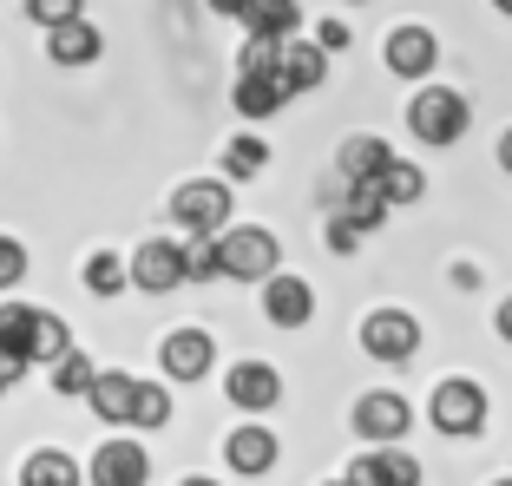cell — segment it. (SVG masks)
<instances>
[{"label": "cell", "instance_id": "1", "mask_svg": "<svg viewBox=\"0 0 512 486\" xmlns=\"http://www.w3.org/2000/svg\"><path fill=\"white\" fill-rule=\"evenodd\" d=\"M171 217H178V230L191 243H211L230 230V184L224 178H191L171 191Z\"/></svg>", "mask_w": 512, "mask_h": 486}, {"label": "cell", "instance_id": "2", "mask_svg": "<svg viewBox=\"0 0 512 486\" xmlns=\"http://www.w3.org/2000/svg\"><path fill=\"white\" fill-rule=\"evenodd\" d=\"M276 263H283V250H276V237L263 224H237L217 237V276H237V283H270Z\"/></svg>", "mask_w": 512, "mask_h": 486}, {"label": "cell", "instance_id": "3", "mask_svg": "<svg viewBox=\"0 0 512 486\" xmlns=\"http://www.w3.org/2000/svg\"><path fill=\"white\" fill-rule=\"evenodd\" d=\"M467 119H473V106L453 86H427V92H414V106H407V132L421 138V145H453V138H467Z\"/></svg>", "mask_w": 512, "mask_h": 486}, {"label": "cell", "instance_id": "4", "mask_svg": "<svg viewBox=\"0 0 512 486\" xmlns=\"http://www.w3.org/2000/svg\"><path fill=\"white\" fill-rule=\"evenodd\" d=\"M427 414H434L440 434L467 441V434H480V427H486V388H480V381H440L434 401H427Z\"/></svg>", "mask_w": 512, "mask_h": 486}, {"label": "cell", "instance_id": "5", "mask_svg": "<svg viewBox=\"0 0 512 486\" xmlns=\"http://www.w3.org/2000/svg\"><path fill=\"white\" fill-rule=\"evenodd\" d=\"M362 349L375 355V362L401 368V362H414V349H421V322L407 316V309H375V316L362 322Z\"/></svg>", "mask_w": 512, "mask_h": 486}, {"label": "cell", "instance_id": "6", "mask_svg": "<svg viewBox=\"0 0 512 486\" xmlns=\"http://www.w3.org/2000/svg\"><path fill=\"white\" fill-rule=\"evenodd\" d=\"M125 283H138L145 296H165V289L184 283V243L171 237H151L132 250V263H125Z\"/></svg>", "mask_w": 512, "mask_h": 486}, {"label": "cell", "instance_id": "7", "mask_svg": "<svg viewBox=\"0 0 512 486\" xmlns=\"http://www.w3.org/2000/svg\"><path fill=\"white\" fill-rule=\"evenodd\" d=\"M348 427H355L362 441H375V447H401V434L414 427V414H407V401H401V395L375 388V395H362V401H355Z\"/></svg>", "mask_w": 512, "mask_h": 486}, {"label": "cell", "instance_id": "8", "mask_svg": "<svg viewBox=\"0 0 512 486\" xmlns=\"http://www.w3.org/2000/svg\"><path fill=\"white\" fill-rule=\"evenodd\" d=\"M86 480L92 486H145L151 480V454L138 441H125V434H112V441H99V454L86 460Z\"/></svg>", "mask_w": 512, "mask_h": 486}, {"label": "cell", "instance_id": "9", "mask_svg": "<svg viewBox=\"0 0 512 486\" xmlns=\"http://www.w3.org/2000/svg\"><path fill=\"white\" fill-rule=\"evenodd\" d=\"M158 368H165L171 381H204L217 368V342L204 329H171L165 349H158Z\"/></svg>", "mask_w": 512, "mask_h": 486}, {"label": "cell", "instance_id": "10", "mask_svg": "<svg viewBox=\"0 0 512 486\" xmlns=\"http://www.w3.org/2000/svg\"><path fill=\"white\" fill-rule=\"evenodd\" d=\"M322 79H329V60H322L316 40H283V46H276V92H283V99L316 92Z\"/></svg>", "mask_w": 512, "mask_h": 486}, {"label": "cell", "instance_id": "11", "mask_svg": "<svg viewBox=\"0 0 512 486\" xmlns=\"http://www.w3.org/2000/svg\"><path fill=\"white\" fill-rule=\"evenodd\" d=\"M224 395H230V408H243V414H270L276 401H283V375H276L270 362H237L224 375Z\"/></svg>", "mask_w": 512, "mask_h": 486}, {"label": "cell", "instance_id": "12", "mask_svg": "<svg viewBox=\"0 0 512 486\" xmlns=\"http://www.w3.org/2000/svg\"><path fill=\"white\" fill-rule=\"evenodd\" d=\"M381 60H388V73H401V79H427L434 60H440V40L427 27H394L388 40H381Z\"/></svg>", "mask_w": 512, "mask_h": 486}, {"label": "cell", "instance_id": "13", "mask_svg": "<svg viewBox=\"0 0 512 486\" xmlns=\"http://www.w3.org/2000/svg\"><path fill=\"white\" fill-rule=\"evenodd\" d=\"M342 480L348 486H421V460L407 454V447H375V454H362Z\"/></svg>", "mask_w": 512, "mask_h": 486}, {"label": "cell", "instance_id": "14", "mask_svg": "<svg viewBox=\"0 0 512 486\" xmlns=\"http://www.w3.org/2000/svg\"><path fill=\"white\" fill-rule=\"evenodd\" d=\"M263 316H270L276 329H302V322L316 316V289L302 283V276H283V270H276L270 283H263Z\"/></svg>", "mask_w": 512, "mask_h": 486}, {"label": "cell", "instance_id": "15", "mask_svg": "<svg viewBox=\"0 0 512 486\" xmlns=\"http://www.w3.org/2000/svg\"><path fill=\"white\" fill-rule=\"evenodd\" d=\"M224 460H230V473H243V480H263V473L276 467V434L263 421H243L224 441Z\"/></svg>", "mask_w": 512, "mask_h": 486}, {"label": "cell", "instance_id": "16", "mask_svg": "<svg viewBox=\"0 0 512 486\" xmlns=\"http://www.w3.org/2000/svg\"><path fill=\"white\" fill-rule=\"evenodd\" d=\"M335 165H342V178H348V184H375L381 171L394 165V145H388V138H375V132H355V138H342Z\"/></svg>", "mask_w": 512, "mask_h": 486}, {"label": "cell", "instance_id": "17", "mask_svg": "<svg viewBox=\"0 0 512 486\" xmlns=\"http://www.w3.org/2000/svg\"><path fill=\"white\" fill-rule=\"evenodd\" d=\"M46 53H53L60 66H92L99 53H106V33L92 27V20H66V27L46 33Z\"/></svg>", "mask_w": 512, "mask_h": 486}, {"label": "cell", "instance_id": "18", "mask_svg": "<svg viewBox=\"0 0 512 486\" xmlns=\"http://www.w3.org/2000/svg\"><path fill=\"white\" fill-rule=\"evenodd\" d=\"M132 388H138L132 375H119V368H99V381L86 388V401H92V414H99L106 427H132Z\"/></svg>", "mask_w": 512, "mask_h": 486}, {"label": "cell", "instance_id": "19", "mask_svg": "<svg viewBox=\"0 0 512 486\" xmlns=\"http://www.w3.org/2000/svg\"><path fill=\"white\" fill-rule=\"evenodd\" d=\"M296 20H302L296 0H250L243 27H250V40H296Z\"/></svg>", "mask_w": 512, "mask_h": 486}, {"label": "cell", "instance_id": "20", "mask_svg": "<svg viewBox=\"0 0 512 486\" xmlns=\"http://www.w3.org/2000/svg\"><path fill=\"white\" fill-rule=\"evenodd\" d=\"M86 473H79L73 454H60V447H40V454H27V467H20V486H79Z\"/></svg>", "mask_w": 512, "mask_h": 486}, {"label": "cell", "instance_id": "21", "mask_svg": "<svg viewBox=\"0 0 512 486\" xmlns=\"http://www.w3.org/2000/svg\"><path fill=\"white\" fill-rule=\"evenodd\" d=\"M421 191H427V178H421V165H407V158H394V165L375 178V198L388 204V211H407V204H421Z\"/></svg>", "mask_w": 512, "mask_h": 486}, {"label": "cell", "instance_id": "22", "mask_svg": "<svg viewBox=\"0 0 512 486\" xmlns=\"http://www.w3.org/2000/svg\"><path fill=\"white\" fill-rule=\"evenodd\" d=\"M66 349H73V335H66V322L53 316V309H40V316H33V342H27V362H33V368H53V362H60Z\"/></svg>", "mask_w": 512, "mask_h": 486}, {"label": "cell", "instance_id": "23", "mask_svg": "<svg viewBox=\"0 0 512 486\" xmlns=\"http://www.w3.org/2000/svg\"><path fill=\"white\" fill-rule=\"evenodd\" d=\"M342 224L355 230V237H368V230L388 224V204L375 198V184H348V211H342Z\"/></svg>", "mask_w": 512, "mask_h": 486}, {"label": "cell", "instance_id": "24", "mask_svg": "<svg viewBox=\"0 0 512 486\" xmlns=\"http://www.w3.org/2000/svg\"><path fill=\"white\" fill-rule=\"evenodd\" d=\"M33 316H40L33 303H0V349L20 355V362H27V342H33ZM27 368H33V362H27Z\"/></svg>", "mask_w": 512, "mask_h": 486}, {"label": "cell", "instance_id": "25", "mask_svg": "<svg viewBox=\"0 0 512 486\" xmlns=\"http://www.w3.org/2000/svg\"><path fill=\"white\" fill-rule=\"evenodd\" d=\"M289 99L276 92V79H243L237 73V112L243 119H270V112H283Z\"/></svg>", "mask_w": 512, "mask_h": 486}, {"label": "cell", "instance_id": "26", "mask_svg": "<svg viewBox=\"0 0 512 486\" xmlns=\"http://www.w3.org/2000/svg\"><path fill=\"white\" fill-rule=\"evenodd\" d=\"M92 381H99V368H92V355L66 349L60 362H53V395H86Z\"/></svg>", "mask_w": 512, "mask_h": 486}, {"label": "cell", "instance_id": "27", "mask_svg": "<svg viewBox=\"0 0 512 486\" xmlns=\"http://www.w3.org/2000/svg\"><path fill=\"white\" fill-rule=\"evenodd\" d=\"M165 421H171V388L138 381L132 388V427H165Z\"/></svg>", "mask_w": 512, "mask_h": 486}, {"label": "cell", "instance_id": "28", "mask_svg": "<svg viewBox=\"0 0 512 486\" xmlns=\"http://www.w3.org/2000/svg\"><path fill=\"white\" fill-rule=\"evenodd\" d=\"M263 165H270V145H263V138H230L224 145V171L230 178H256Z\"/></svg>", "mask_w": 512, "mask_h": 486}, {"label": "cell", "instance_id": "29", "mask_svg": "<svg viewBox=\"0 0 512 486\" xmlns=\"http://www.w3.org/2000/svg\"><path fill=\"white\" fill-rule=\"evenodd\" d=\"M86 289H92V296H119V289H125V257H112V250L86 257Z\"/></svg>", "mask_w": 512, "mask_h": 486}, {"label": "cell", "instance_id": "30", "mask_svg": "<svg viewBox=\"0 0 512 486\" xmlns=\"http://www.w3.org/2000/svg\"><path fill=\"white\" fill-rule=\"evenodd\" d=\"M184 283H217V237L184 243Z\"/></svg>", "mask_w": 512, "mask_h": 486}, {"label": "cell", "instance_id": "31", "mask_svg": "<svg viewBox=\"0 0 512 486\" xmlns=\"http://www.w3.org/2000/svg\"><path fill=\"white\" fill-rule=\"evenodd\" d=\"M27 20L53 33V27H66V20H86V14H79V0H27Z\"/></svg>", "mask_w": 512, "mask_h": 486}, {"label": "cell", "instance_id": "32", "mask_svg": "<svg viewBox=\"0 0 512 486\" xmlns=\"http://www.w3.org/2000/svg\"><path fill=\"white\" fill-rule=\"evenodd\" d=\"M27 276V243L20 237H0V289H14Z\"/></svg>", "mask_w": 512, "mask_h": 486}, {"label": "cell", "instance_id": "33", "mask_svg": "<svg viewBox=\"0 0 512 486\" xmlns=\"http://www.w3.org/2000/svg\"><path fill=\"white\" fill-rule=\"evenodd\" d=\"M316 46H322V60H329V53H348V27H342V20H322Z\"/></svg>", "mask_w": 512, "mask_h": 486}, {"label": "cell", "instance_id": "34", "mask_svg": "<svg viewBox=\"0 0 512 486\" xmlns=\"http://www.w3.org/2000/svg\"><path fill=\"white\" fill-rule=\"evenodd\" d=\"M322 237H329V250H335V257H348V250L362 243V237H355V230L342 224V217H329V230H322Z\"/></svg>", "mask_w": 512, "mask_h": 486}, {"label": "cell", "instance_id": "35", "mask_svg": "<svg viewBox=\"0 0 512 486\" xmlns=\"http://www.w3.org/2000/svg\"><path fill=\"white\" fill-rule=\"evenodd\" d=\"M493 329H499V342H512V296L499 303V316H493Z\"/></svg>", "mask_w": 512, "mask_h": 486}, {"label": "cell", "instance_id": "36", "mask_svg": "<svg viewBox=\"0 0 512 486\" xmlns=\"http://www.w3.org/2000/svg\"><path fill=\"white\" fill-rule=\"evenodd\" d=\"M211 7H217V14H230V20H243V14H250V0H211Z\"/></svg>", "mask_w": 512, "mask_h": 486}, {"label": "cell", "instance_id": "37", "mask_svg": "<svg viewBox=\"0 0 512 486\" xmlns=\"http://www.w3.org/2000/svg\"><path fill=\"white\" fill-rule=\"evenodd\" d=\"M499 171H512V125L499 132Z\"/></svg>", "mask_w": 512, "mask_h": 486}, {"label": "cell", "instance_id": "38", "mask_svg": "<svg viewBox=\"0 0 512 486\" xmlns=\"http://www.w3.org/2000/svg\"><path fill=\"white\" fill-rule=\"evenodd\" d=\"M493 7H499V14H512V0H493Z\"/></svg>", "mask_w": 512, "mask_h": 486}, {"label": "cell", "instance_id": "39", "mask_svg": "<svg viewBox=\"0 0 512 486\" xmlns=\"http://www.w3.org/2000/svg\"><path fill=\"white\" fill-rule=\"evenodd\" d=\"M184 486H217V480H184Z\"/></svg>", "mask_w": 512, "mask_h": 486}, {"label": "cell", "instance_id": "40", "mask_svg": "<svg viewBox=\"0 0 512 486\" xmlns=\"http://www.w3.org/2000/svg\"><path fill=\"white\" fill-rule=\"evenodd\" d=\"M329 486H348V480H329Z\"/></svg>", "mask_w": 512, "mask_h": 486}, {"label": "cell", "instance_id": "41", "mask_svg": "<svg viewBox=\"0 0 512 486\" xmlns=\"http://www.w3.org/2000/svg\"><path fill=\"white\" fill-rule=\"evenodd\" d=\"M493 486H512V480H493Z\"/></svg>", "mask_w": 512, "mask_h": 486}, {"label": "cell", "instance_id": "42", "mask_svg": "<svg viewBox=\"0 0 512 486\" xmlns=\"http://www.w3.org/2000/svg\"><path fill=\"white\" fill-rule=\"evenodd\" d=\"M0 395H7V381H0Z\"/></svg>", "mask_w": 512, "mask_h": 486}]
</instances>
